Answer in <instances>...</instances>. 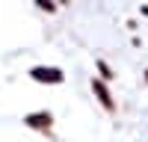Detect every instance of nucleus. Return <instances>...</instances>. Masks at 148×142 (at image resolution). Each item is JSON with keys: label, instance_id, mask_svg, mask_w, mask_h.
<instances>
[{"label": "nucleus", "instance_id": "1", "mask_svg": "<svg viewBox=\"0 0 148 142\" xmlns=\"http://www.w3.org/2000/svg\"><path fill=\"white\" fill-rule=\"evenodd\" d=\"M33 77L39 83H59L62 80V74H59L56 68H33Z\"/></svg>", "mask_w": 148, "mask_h": 142}, {"label": "nucleus", "instance_id": "3", "mask_svg": "<svg viewBox=\"0 0 148 142\" xmlns=\"http://www.w3.org/2000/svg\"><path fill=\"white\" fill-rule=\"evenodd\" d=\"M95 92H98V98L104 101V106H113V101H110V95H107V89L101 86V83H95Z\"/></svg>", "mask_w": 148, "mask_h": 142}, {"label": "nucleus", "instance_id": "2", "mask_svg": "<svg viewBox=\"0 0 148 142\" xmlns=\"http://www.w3.org/2000/svg\"><path fill=\"white\" fill-rule=\"evenodd\" d=\"M27 124H30V127H51V115H47V113L30 115V118H27Z\"/></svg>", "mask_w": 148, "mask_h": 142}]
</instances>
